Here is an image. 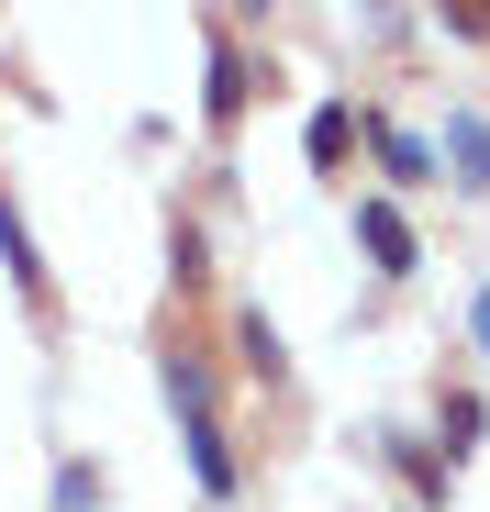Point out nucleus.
I'll return each instance as SVG.
<instances>
[{
    "label": "nucleus",
    "instance_id": "1",
    "mask_svg": "<svg viewBox=\"0 0 490 512\" xmlns=\"http://www.w3.org/2000/svg\"><path fill=\"white\" fill-rule=\"evenodd\" d=\"M168 412L190 423V479L223 501V490H234V446H223V412H212V379H201V357H168Z\"/></svg>",
    "mask_w": 490,
    "mask_h": 512
},
{
    "label": "nucleus",
    "instance_id": "6",
    "mask_svg": "<svg viewBox=\"0 0 490 512\" xmlns=\"http://www.w3.org/2000/svg\"><path fill=\"white\" fill-rule=\"evenodd\" d=\"M446 156H457V179H468V190H490V123H479V112L446 123Z\"/></svg>",
    "mask_w": 490,
    "mask_h": 512
},
{
    "label": "nucleus",
    "instance_id": "5",
    "mask_svg": "<svg viewBox=\"0 0 490 512\" xmlns=\"http://www.w3.org/2000/svg\"><path fill=\"white\" fill-rule=\"evenodd\" d=\"M201 90H212V101H201L212 123H223V112H245V56H234V34H212V67H201Z\"/></svg>",
    "mask_w": 490,
    "mask_h": 512
},
{
    "label": "nucleus",
    "instance_id": "8",
    "mask_svg": "<svg viewBox=\"0 0 490 512\" xmlns=\"http://www.w3.org/2000/svg\"><path fill=\"white\" fill-rule=\"evenodd\" d=\"M468 334H479V357H490V290H479V301H468Z\"/></svg>",
    "mask_w": 490,
    "mask_h": 512
},
{
    "label": "nucleus",
    "instance_id": "3",
    "mask_svg": "<svg viewBox=\"0 0 490 512\" xmlns=\"http://www.w3.org/2000/svg\"><path fill=\"white\" fill-rule=\"evenodd\" d=\"M357 234H368V256H379L390 279H413V223H401L390 201H357Z\"/></svg>",
    "mask_w": 490,
    "mask_h": 512
},
{
    "label": "nucleus",
    "instance_id": "4",
    "mask_svg": "<svg viewBox=\"0 0 490 512\" xmlns=\"http://www.w3.org/2000/svg\"><path fill=\"white\" fill-rule=\"evenodd\" d=\"M234 346H245V379H268V390L290 379V346H279V323H268V312H245V323H234Z\"/></svg>",
    "mask_w": 490,
    "mask_h": 512
},
{
    "label": "nucleus",
    "instance_id": "7",
    "mask_svg": "<svg viewBox=\"0 0 490 512\" xmlns=\"http://www.w3.org/2000/svg\"><path fill=\"white\" fill-rule=\"evenodd\" d=\"M435 423H446V446H479V390H446Z\"/></svg>",
    "mask_w": 490,
    "mask_h": 512
},
{
    "label": "nucleus",
    "instance_id": "2",
    "mask_svg": "<svg viewBox=\"0 0 490 512\" xmlns=\"http://www.w3.org/2000/svg\"><path fill=\"white\" fill-rule=\"evenodd\" d=\"M0 268H12V290H23L34 312H56V279H45V245H34V223H23V201H12V179H0Z\"/></svg>",
    "mask_w": 490,
    "mask_h": 512
}]
</instances>
